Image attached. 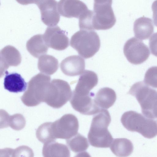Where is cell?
Segmentation results:
<instances>
[{"instance_id": "obj_14", "label": "cell", "mask_w": 157, "mask_h": 157, "mask_svg": "<svg viewBox=\"0 0 157 157\" xmlns=\"http://www.w3.org/2000/svg\"><path fill=\"white\" fill-rule=\"evenodd\" d=\"M1 77L10 66H17L21 63V58L19 51L14 47L8 45L0 52Z\"/></svg>"}, {"instance_id": "obj_25", "label": "cell", "mask_w": 157, "mask_h": 157, "mask_svg": "<svg viewBox=\"0 0 157 157\" xmlns=\"http://www.w3.org/2000/svg\"><path fill=\"white\" fill-rule=\"evenodd\" d=\"M144 81L148 85L157 88V66H152L148 69Z\"/></svg>"}, {"instance_id": "obj_18", "label": "cell", "mask_w": 157, "mask_h": 157, "mask_svg": "<svg viewBox=\"0 0 157 157\" xmlns=\"http://www.w3.org/2000/svg\"><path fill=\"white\" fill-rule=\"evenodd\" d=\"M5 73L4 86L5 89L16 93L26 90L27 84L20 74L17 73H9L7 71Z\"/></svg>"}, {"instance_id": "obj_26", "label": "cell", "mask_w": 157, "mask_h": 157, "mask_svg": "<svg viewBox=\"0 0 157 157\" xmlns=\"http://www.w3.org/2000/svg\"><path fill=\"white\" fill-rule=\"evenodd\" d=\"M149 45L151 54L157 57V32L154 33L150 37Z\"/></svg>"}, {"instance_id": "obj_22", "label": "cell", "mask_w": 157, "mask_h": 157, "mask_svg": "<svg viewBox=\"0 0 157 157\" xmlns=\"http://www.w3.org/2000/svg\"><path fill=\"white\" fill-rule=\"evenodd\" d=\"M37 65L40 71L48 75L54 74L59 67L58 61L56 58L52 56L45 54L39 57Z\"/></svg>"}, {"instance_id": "obj_15", "label": "cell", "mask_w": 157, "mask_h": 157, "mask_svg": "<svg viewBox=\"0 0 157 157\" xmlns=\"http://www.w3.org/2000/svg\"><path fill=\"white\" fill-rule=\"evenodd\" d=\"M85 61L80 56L74 55L63 59L60 64L61 71L65 75L75 76L82 73L85 68Z\"/></svg>"}, {"instance_id": "obj_2", "label": "cell", "mask_w": 157, "mask_h": 157, "mask_svg": "<svg viewBox=\"0 0 157 157\" xmlns=\"http://www.w3.org/2000/svg\"><path fill=\"white\" fill-rule=\"evenodd\" d=\"M128 94L135 97L142 112L147 118L157 121V91L143 81L133 84Z\"/></svg>"}, {"instance_id": "obj_24", "label": "cell", "mask_w": 157, "mask_h": 157, "mask_svg": "<svg viewBox=\"0 0 157 157\" xmlns=\"http://www.w3.org/2000/svg\"><path fill=\"white\" fill-rule=\"evenodd\" d=\"M66 143L70 149L75 153L84 152L89 147L87 138L79 133L67 139Z\"/></svg>"}, {"instance_id": "obj_20", "label": "cell", "mask_w": 157, "mask_h": 157, "mask_svg": "<svg viewBox=\"0 0 157 157\" xmlns=\"http://www.w3.org/2000/svg\"><path fill=\"white\" fill-rule=\"evenodd\" d=\"M117 98L115 91L109 87L100 89L94 97L96 104L100 109H108L114 103Z\"/></svg>"}, {"instance_id": "obj_3", "label": "cell", "mask_w": 157, "mask_h": 157, "mask_svg": "<svg viewBox=\"0 0 157 157\" xmlns=\"http://www.w3.org/2000/svg\"><path fill=\"white\" fill-rule=\"evenodd\" d=\"M121 120L127 130L138 132L146 138L151 139L157 135V121L136 111L125 112Z\"/></svg>"}, {"instance_id": "obj_9", "label": "cell", "mask_w": 157, "mask_h": 157, "mask_svg": "<svg viewBox=\"0 0 157 157\" xmlns=\"http://www.w3.org/2000/svg\"><path fill=\"white\" fill-rule=\"evenodd\" d=\"M94 94L90 92L80 94L73 92L70 101L73 108L80 113L86 115L95 114L100 109L95 103Z\"/></svg>"}, {"instance_id": "obj_6", "label": "cell", "mask_w": 157, "mask_h": 157, "mask_svg": "<svg viewBox=\"0 0 157 157\" xmlns=\"http://www.w3.org/2000/svg\"><path fill=\"white\" fill-rule=\"evenodd\" d=\"M49 136L51 140L56 138L68 139L78 133L79 123L76 117L66 114L53 122H48Z\"/></svg>"}, {"instance_id": "obj_21", "label": "cell", "mask_w": 157, "mask_h": 157, "mask_svg": "<svg viewBox=\"0 0 157 157\" xmlns=\"http://www.w3.org/2000/svg\"><path fill=\"white\" fill-rule=\"evenodd\" d=\"M110 145L112 152L119 157L128 156L132 152L134 148L132 142L125 138L113 139Z\"/></svg>"}, {"instance_id": "obj_7", "label": "cell", "mask_w": 157, "mask_h": 157, "mask_svg": "<svg viewBox=\"0 0 157 157\" xmlns=\"http://www.w3.org/2000/svg\"><path fill=\"white\" fill-rule=\"evenodd\" d=\"M111 5L109 3H94L92 19L93 30H107L114 25L116 19Z\"/></svg>"}, {"instance_id": "obj_17", "label": "cell", "mask_w": 157, "mask_h": 157, "mask_svg": "<svg viewBox=\"0 0 157 157\" xmlns=\"http://www.w3.org/2000/svg\"><path fill=\"white\" fill-rule=\"evenodd\" d=\"M154 27L151 19L145 17L136 19L134 22L133 31L135 36L138 39H147L153 33Z\"/></svg>"}, {"instance_id": "obj_28", "label": "cell", "mask_w": 157, "mask_h": 157, "mask_svg": "<svg viewBox=\"0 0 157 157\" xmlns=\"http://www.w3.org/2000/svg\"><path fill=\"white\" fill-rule=\"evenodd\" d=\"M94 3L97 4L109 3L112 4V0H94Z\"/></svg>"}, {"instance_id": "obj_12", "label": "cell", "mask_w": 157, "mask_h": 157, "mask_svg": "<svg viewBox=\"0 0 157 157\" xmlns=\"http://www.w3.org/2000/svg\"><path fill=\"white\" fill-rule=\"evenodd\" d=\"M57 8L62 16L78 19L88 10L86 5L80 0H60L58 2Z\"/></svg>"}, {"instance_id": "obj_8", "label": "cell", "mask_w": 157, "mask_h": 157, "mask_svg": "<svg viewBox=\"0 0 157 157\" xmlns=\"http://www.w3.org/2000/svg\"><path fill=\"white\" fill-rule=\"evenodd\" d=\"M123 52L127 60L135 65L143 63L148 59L150 55L147 46L135 37L131 38L126 42Z\"/></svg>"}, {"instance_id": "obj_4", "label": "cell", "mask_w": 157, "mask_h": 157, "mask_svg": "<svg viewBox=\"0 0 157 157\" xmlns=\"http://www.w3.org/2000/svg\"><path fill=\"white\" fill-rule=\"evenodd\" d=\"M71 46L78 54L85 59L93 56L100 47L99 36L95 31L81 29L71 36Z\"/></svg>"}, {"instance_id": "obj_23", "label": "cell", "mask_w": 157, "mask_h": 157, "mask_svg": "<svg viewBox=\"0 0 157 157\" xmlns=\"http://www.w3.org/2000/svg\"><path fill=\"white\" fill-rule=\"evenodd\" d=\"M51 140L44 143L43 149L44 156L48 155H57L56 152L61 156L70 157V151L67 147L64 144H59Z\"/></svg>"}, {"instance_id": "obj_10", "label": "cell", "mask_w": 157, "mask_h": 157, "mask_svg": "<svg viewBox=\"0 0 157 157\" xmlns=\"http://www.w3.org/2000/svg\"><path fill=\"white\" fill-rule=\"evenodd\" d=\"M44 40L48 47L61 51L69 45V40L66 31L58 26L48 27L43 35Z\"/></svg>"}, {"instance_id": "obj_11", "label": "cell", "mask_w": 157, "mask_h": 157, "mask_svg": "<svg viewBox=\"0 0 157 157\" xmlns=\"http://www.w3.org/2000/svg\"><path fill=\"white\" fill-rule=\"evenodd\" d=\"M35 4L40 10L43 22L48 27L56 26L60 18L57 2L55 0H36Z\"/></svg>"}, {"instance_id": "obj_16", "label": "cell", "mask_w": 157, "mask_h": 157, "mask_svg": "<svg viewBox=\"0 0 157 157\" xmlns=\"http://www.w3.org/2000/svg\"><path fill=\"white\" fill-rule=\"evenodd\" d=\"M98 82V77L95 72L85 70L79 76L78 83L73 91L81 94H89L90 90L97 85Z\"/></svg>"}, {"instance_id": "obj_27", "label": "cell", "mask_w": 157, "mask_h": 157, "mask_svg": "<svg viewBox=\"0 0 157 157\" xmlns=\"http://www.w3.org/2000/svg\"><path fill=\"white\" fill-rule=\"evenodd\" d=\"M153 11V18L155 25L157 27V0L153 3L151 6Z\"/></svg>"}, {"instance_id": "obj_5", "label": "cell", "mask_w": 157, "mask_h": 157, "mask_svg": "<svg viewBox=\"0 0 157 157\" xmlns=\"http://www.w3.org/2000/svg\"><path fill=\"white\" fill-rule=\"evenodd\" d=\"M51 77L40 73L33 76L28 83L27 90L21 97L23 103L28 106H36L44 102Z\"/></svg>"}, {"instance_id": "obj_13", "label": "cell", "mask_w": 157, "mask_h": 157, "mask_svg": "<svg viewBox=\"0 0 157 157\" xmlns=\"http://www.w3.org/2000/svg\"><path fill=\"white\" fill-rule=\"evenodd\" d=\"M52 80L56 85V91L54 97L48 105L53 108H59L70 99L72 92L67 82L60 79Z\"/></svg>"}, {"instance_id": "obj_1", "label": "cell", "mask_w": 157, "mask_h": 157, "mask_svg": "<svg viewBox=\"0 0 157 157\" xmlns=\"http://www.w3.org/2000/svg\"><path fill=\"white\" fill-rule=\"evenodd\" d=\"M94 115L88 134L89 143L97 147H109L113 139L108 129L111 121L110 114L107 110L101 109Z\"/></svg>"}, {"instance_id": "obj_19", "label": "cell", "mask_w": 157, "mask_h": 157, "mask_svg": "<svg viewBox=\"0 0 157 157\" xmlns=\"http://www.w3.org/2000/svg\"><path fill=\"white\" fill-rule=\"evenodd\" d=\"M26 47L29 53L37 58L45 54L48 48L44 40L43 35L39 34L31 37L27 42Z\"/></svg>"}]
</instances>
